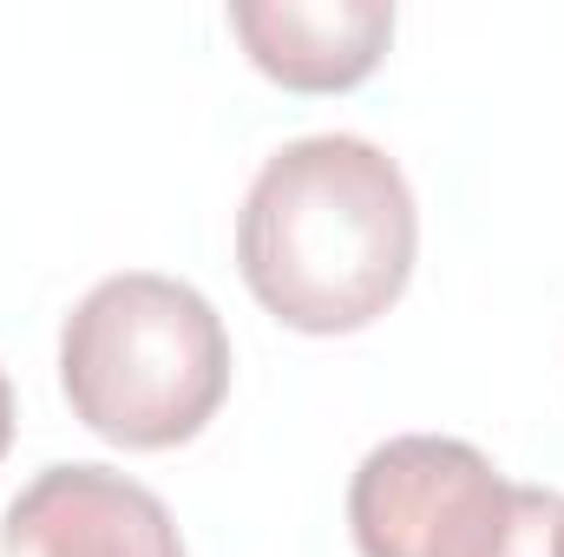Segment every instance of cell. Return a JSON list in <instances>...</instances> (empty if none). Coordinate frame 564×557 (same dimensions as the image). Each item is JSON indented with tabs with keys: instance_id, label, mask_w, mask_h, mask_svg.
I'll return each instance as SVG.
<instances>
[{
	"instance_id": "obj_1",
	"label": "cell",
	"mask_w": 564,
	"mask_h": 557,
	"mask_svg": "<svg viewBox=\"0 0 564 557\" xmlns=\"http://www.w3.org/2000/svg\"><path fill=\"white\" fill-rule=\"evenodd\" d=\"M421 210L408 171L355 132L289 139L237 210V270L295 335H355L414 276Z\"/></svg>"
},
{
	"instance_id": "obj_2",
	"label": "cell",
	"mask_w": 564,
	"mask_h": 557,
	"mask_svg": "<svg viewBox=\"0 0 564 557\" xmlns=\"http://www.w3.org/2000/svg\"><path fill=\"white\" fill-rule=\"evenodd\" d=\"M59 387L79 426L126 452L184 446L230 394L224 315L158 270L106 276L59 328Z\"/></svg>"
},
{
	"instance_id": "obj_3",
	"label": "cell",
	"mask_w": 564,
	"mask_h": 557,
	"mask_svg": "<svg viewBox=\"0 0 564 557\" xmlns=\"http://www.w3.org/2000/svg\"><path fill=\"white\" fill-rule=\"evenodd\" d=\"M348 532L361 557H506L519 485L466 439L401 433L355 466Z\"/></svg>"
},
{
	"instance_id": "obj_4",
	"label": "cell",
	"mask_w": 564,
	"mask_h": 557,
	"mask_svg": "<svg viewBox=\"0 0 564 557\" xmlns=\"http://www.w3.org/2000/svg\"><path fill=\"white\" fill-rule=\"evenodd\" d=\"M0 557H184L171 505L112 466H46L0 512Z\"/></svg>"
},
{
	"instance_id": "obj_5",
	"label": "cell",
	"mask_w": 564,
	"mask_h": 557,
	"mask_svg": "<svg viewBox=\"0 0 564 557\" xmlns=\"http://www.w3.org/2000/svg\"><path fill=\"white\" fill-rule=\"evenodd\" d=\"M230 33L289 92H348L381 66L394 0H230Z\"/></svg>"
},
{
	"instance_id": "obj_6",
	"label": "cell",
	"mask_w": 564,
	"mask_h": 557,
	"mask_svg": "<svg viewBox=\"0 0 564 557\" xmlns=\"http://www.w3.org/2000/svg\"><path fill=\"white\" fill-rule=\"evenodd\" d=\"M506 557H564V499L545 485H519V532Z\"/></svg>"
},
{
	"instance_id": "obj_7",
	"label": "cell",
	"mask_w": 564,
	"mask_h": 557,
	"mask_svg": "<svg viewBox=\"0 0 564 557\" xmlns=\"http://www.w3.org/2000/svg\"><path fill=\"white\" fill-rule=\"evenodd\" d=\"M7 446H13V381L0 368V459H7Z\"/></svg>"
}]
</instances>
